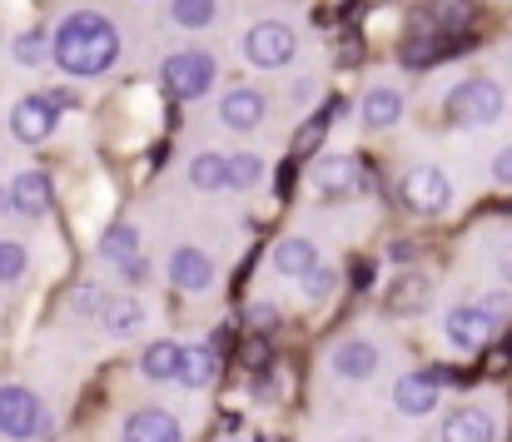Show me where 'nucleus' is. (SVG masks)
Masks as SVG:
<instances>
[{"label":"nucleus","instance_id":"e433bc0d","mask_svg":"<svg viewBox=\"0 0 512 442\" xmlns=\"http://www.w3.org/2000/svg\"><path fill=\"white\" fill-rule=\"evenodd\" d=\"M388 259H393V264H408V259H413V244H393Z\"/></svg>","mask_w":512,"mask_h":442},{"label":"nucleus","instance_id":"2f4dec72","mask_svg":"<svg viewBox=\"0 0 512 442\" xmlns=\"http://www.w3.org/2000/svg\"><path fill=\"white\" fill-rule=\"evenodd\" d=\"M478 308H483V313H488L493 323H503V318L512 313V294H508V289H498V294H488V298H483Z\"/></svg>","mask_w":512,"mask_h":442},{"label":"nucleus","instance_id":"c9c22d12","mask_svg":"<svg viewBox=\"0 0 512 442\" xmlns=\"http://www.w3.org/2000/svg\"><path fill=\"white\" fill-rule=\"evenodd\" d=\"M493 174H498L503 184H512V145L503 149V154H498V164H493Z\"/></svg>","mask_w":512,"mask_h":442},{"label":"nucleus","instance_id":"f03ea898","mask_svg":"<svg viewBox=\"0 0 512 442\" xmlns=\"http://www.w3.org/2000/svg\"><path fill=\"white\" fill-rule=\"evenodd\" d=\"M45 428H50V413H45V403L30 388H20V383L0 388V438L35 442L45 438Z\"/></svg>","mask_w":512,"mask_h":442},{"label":"nucleus","instance_id":"39448f33","mask_svg":"<svg viewBox=\"0 0 512 442\" xmlns=\"http://www.w3.org/2000/svg\"><path fill=\"white\" fill-rule=\"evenodd\" d=\"M294 30L284 25V20H259L249 35H244V55H249V65H259V70H279V65H289L294 60Z\"/></svg>","mask_w":512,"mask_h":442},{"label":"nucleus","instance_id":"c85d7f7f","mask_svg":"<svg viewBox=\"0 0 512 442\" xmlns=\"http://www.w3.org/2000/svg\"><path fill=\"white\" fill-rule=\"evenodd\" d=\"M15 60H20V65H40V60H45V35H35V30L15 35Z\"/></svg>","mask_w":512,"mask_h":442},{"label":"nucleus","instance_id":"4be33fe9","mask_svg":"<svg viewBox=\"0 0 512 442\" xmlns=\"http://www.w3.org/2000/svg\"><path fill=\"white\" fill-rule=\"evenodd\" d=\"M140 368H145V378H150V383H170L174 368H179V343H170V338L150 343V348H145V358H140Z\"/></svg>","mask_w":512,"mask_h":442},{"label":"nucleus","instance_id":"b1692460","mask_svg":"<svg viewBox=\"0 0 512 442\" xmlns=\"http://www.w3.org/2000/svg\"><path fill=\"white\" fill-rule=\"evenodd\" d=\"M423 294H428V284H423L418 274L398 279V284L388 289V313H413V308H423Z\"/></svg>","mask_w":512,"mask_h":442},{"label":"nucleus","instance_id":"bb28decb","mask_svg":"<svg viewBox=\"0 0 512 442\" xmlns=\"http://www.w3.org/2000/svg\"><path fill=\"white\" fill-rule=\"evenodd\" d=\"M259 174H264V159H259V154H234V159H229V184H234V189H254Z\"/></svg>","mask_w":512,"mask_h":442},{"label":"nucleus","instance_id":"9d476101","mask_svg":"<svg viewBox=\"0 0 512 442\" xmlns=\"http://www.w3.org/2000/svg\"><path fill=\"white\" fill-rule=\"evenodd\" d=\"M498 333V323L473 303V308H453L448 313V338H453V348H463V353H478L488 338Z\"/></svg>","mask_w":512,"mask_h":442},{"label":"nucleus","instance_id":"58836bf2","mask_svg":"<svg viewBox=\"0 0 512 442\" xmlns=\"http://www.w3.org/2000/svg\"><path fill=\"white\" fill-rule=\"evenodd\" d=\"M0 209H10V194H5V189H0Z\"/></svg>","mask_w":512,"mask_h":442},{"label":"nucleus","instance_id":"9b49d317","mask_svg":"<svg viewBox=\"0 0 512 442\" xmlns=\"http://www.w3.org/2000/svg\"><path fill=\"white\" fill-rule=\"evenodd\" d=\"M393 408L408 413V418H428V413L438 408V383H433L428 373L398 378V383H393Z\"/></svg>","mask_w":512,"mask_h":442},{"label":"nucleus","instance_id":"f257e3e1","mask_svg":"<svg viewBox=\"0 0 512 442\" xmlns=\"http://www.w3.org/2000/svg\"><path fill=\"white\" fill-rule=\"evenodd\" d=\"M55 65L65 75H105L115 60H120V30L95 15V10H80L70 15L60 30H55V45H50Z\"/></svg>","mask_w":512,"mask_h":442},{"label":"nucleus","instance_id":"f704fd0d","mask_svg":"<svg viewBox=\"0 0 512 442\" xmlns=\"http://www.w3.org/2000/svg\"><path fill=\"white\" fill-rule=\"evenodd\" d=\"M433 15H438L443 25H463V15H468V5H463V0H438V5H433Z\"/></svg>","mask_w":512,"mask_h":442},{"label":"nucleus","instance_id":"20e7f679","mask_svg":"<svg viewBox=\"0 0 512 442\" xmlns=\"http://www.w3.org/2000/svg\"><path fill=\"white\" fill-rule=\"evenodd\" d=\"M214 85V55L204 50H179L165 60V90L174 100H199Z\"/></svg>","mask_w":512,"mask_h":442},{"label":"nucleus","instance_id":"a878e982","mask_svg":"<svg viewBox=\"0 0 512 442\" xmlns=\"http://www.w3.org/2000/svg\"><path fill=\"white\" fill-rule=\"evenodd\" d=\"M209 20H214V0H174V25L204 30Z\"/></svg>","mask_w":512,"mask_h":442},{"label":"nucleus","instance_id":"cd10ccee","mask_svg":"<svg viewBox=\"0 0 512 442\" xmlns=\"http://www.w3.org/2000/svg\"><path fill=\"white\" fill-rule=\"evenodd\" d=\"M25 264H30L25 244H15V239H0V284H15V279L25 274Z\"/></svg>","mask_w":512,"mask_h":442},{"label":"nucleus","instance_id":"7c9ffc66","mask_svg":"<svg viewBox=\"0 0 512 442\" xmlns=\"http://www.w3.org/2000/svg\"><path fill=\"white\" fill-rule=\"evenodd\" d=\"M105 303H110V298H105L100 284H80V289H75V313H105Z\"/></svg>","mask_w":512,"mask_h":442},{"label":"nucleus","instance_id":"393cba45","mask_svg":"<svg viewBox=\"0 0 512 442\" xmlns=\"http://www.w3.org/2000/svg\"><path fill=\"white\" fill-rule=\"evenodd\" d=\"M339 115V105H329V110H319L304 130H299V140H294V154H314V149L324 145V135H329V120Z\"/></svg>","mask_w":512,"mask_h":442},{"label":"nucleus","instance_id":"ea45409f","mask_svg":"<svg viewBox=\"0 0 512 442\" xmlns=\"http://www.w3.org/2000/svg\"><path fill=\"white\" fill-rule=\"evenodd\" d=\"M224 442H239V438H224Z\"/></svg>","mask_w":512,"mask_h":442},{"label":"nucleus","instance_id":"0eeeda50","mask_svg":"<svg viewBox=\"0 0 512 442\" xmlns=\"http://www.w3.org/2000/svg\"><path fill=\"white\" fill-rule=\"evenodd\" d=\"M403 199H408V209L413 214H443L448 209V199H453V189H448V174L443 169H413L408 179H403Z\"/></svg>","mask_w":512,"mask_h":442},{"label":"nucleus","instance_id":"423d86ee","mask_svg":"<svg viewBox=\"0 0 512 442\" xmlns=\"http://www.w3.org/2000/svg\"><path fill=\"white\" fill-rule=\"evenodd\" d=\"M55 120H60V110H55L45 95H25V100L10 110V130H15L20 145H40V140H50V135H55Z\"/></svg>","mask_w":512,"mask_h":442},{"label":"nucleus","instance_id":"1a4fd4ad","mask_svg":"<svg viewBox=\"0 0 512 442\" xmlns=\"http://www.w3.org/2000/svg\"><path fill=\"white\" fill-rule=\"evenodd\" d=\"M5 194H10V209H15V214L40 219V214L50 209V174H45V169H25V174L10 179Z\"/></svg>","mask_w":512,"mask_h":442},{"label":"nucleus","instance_id":"473e14b6","mask_svg":"<svg viewBox=\"0 0 512 442\" xmlns=\"http://www.w3.org/2000/svg\"><path fill=\"white\" fill-rule=\"evenodd\" d=\"M244 318H249V328H274V323H279V308H274V303H249Z\"/></svg>","mask_w":512,"mask_h":442},{"label":"nucleus","instance_id":"ddd939ff","mask_svg":"<svg viewBox=\"0 0 512 442\" xmlns=\"http://www.w3.org/2000/svg\"><path fill=\"white\" fill-rule=\"evenodd\" d=\"M334 373L348 378V383H363V378H373L378 373V348L373 343H363V338H348L334 348Z\"/></svg>","mask_w":512,"mask_h":442},{"label":"nucleus","instance_id":"7ed1b4c3","mask_svg":"<svg viewBox=\"0 0 512 442\" xmlns=\"http://www.w3.org/2000/svg\"><path fill=\"white\" fill-rule=\"evenodd\" d=\"M448 110H453L458 125H493V120L503 115V90H498L488 75H473V80H463V85L453 90Z\"/></svg>","mask_w":512,"mask_h":442},{"label":"nucleus","instance_id":"f3484780","mask_svg":"<svg viewBox=\"0 0 512 442\" xmlns=\"http://www.w3.org/2000/svg\"><path fill=\"white\" fill-rule=\"evenodd\" d=\"M100 254L115 264V269H135L140 264V234H135V224H110L105 229V239H100Z\"/></svg>","mask_w":512,"mask_h":442},{"label":"nucleus","instance_id":"a211bd4d","mask_svg":"<svg viewBox=\"0 0 512 442\" xmlns=\"http://www.w3.org/2000/svg\"><path fill=\"white\" fill-rule=\"evenodd\" d=\"M214 373H219V358H214V348H179L174 383H184V388H209V383H214Z\"/></svg>","mask_w":512,"mask_h":442},{"label":"nucleus","instance_id":"5701e85b","mask_svg":"<svg viewBox=\"0 0 512 442\" xmlns=\"http://www.w3.org/2000/svg\"><path fill=\"white\" fill-rule=\"evenodd\" d=\"M189 184L194 189H224L229 184V159L224 154H194V164H189Z\"/></svg>","mask_w":512,"mask_h":442},{"label":"nucleus","instance_id":"72a5a7b5","mask_svg":"<svg viewBox=\"0 0 512 442\" xmlns=\"http://www.w3.org/2000/svg\"><path fill=\"white\" fill-rule=\"evenodd\" d=\"M329 289H334V274H329V269H314V274H304V294H309V298H324Z\"/></svg>","mask_w":512,"mask_h":442},{"label":"nucleus","instance_id":"aec40b11","mask_svg":"<svg viewBox=\"0 0 512 442\" xmlns=\"http://www.w3.org/2000/svg\"><path fill=\"white\" fill-rule=\"evenodd\" d=\"M274 269L289 274V279H304V274L319 269V249H314L309 239H284V244L274 249Z\"/></svg>","mask_w":512,"mask_h":442},{"label":"nucleus","instance_id":"6ab92c4d","mask_svg":"<svg viewBox=\"0 0 512 442\" xmlns=\"http://www.w3.org/2000/svg\"><path fill=\"white\" fill-rule=\"evenodd\" d=\"M398 115H403V95H398V90L373 85V90L363 95V120H368V130H388V125H398Z\"/></svg>","mask_w":512,"mask_h":442},{"label":"nucleus","instance_id":"c756f323","mask_svg":"<svg viewBox=\"0 0 512 442\" xmlns=\"http://www.w3.org/2000/svg\"><path fill=\"white\" fill-rule=\"evenodd\" d=\"M433 60H438V45H433V40H408V45H403V65L423 70V65H433Z\"/></svg>","mask_w":512,"mask_h":442},{"label":"nucleus","instance_id":"412c9836","mask_svg":"<svg viewBox=\"0 0 512 442\" xmlns=\"http://www.w3.org/2000/svg\"><path fill=\"white\" fill-rule=\"evenodd\" d=\"M105 328L115 333V338H130V333H140V323H145V308H140V298L130 294H115L110 303H105Z\"/></svg>","mask_w":512,"mask_h":442},{"label":"nucleus","instance_id":"6e6552de","mask_svg":"<svg viewBox=\"0 0 512 442\" xmlns=\"http://www.w3.org/2000/svg\"><path fill=\"white\" fill-rule=\"evenodd\" d=\"M264 115H269V105H264L259 90H229V95L219 100V120H224V130L249 135V130L264 125Z\"/></svg>","mask_w":512,"mask_h":442},{"label":"nucleus","instance_id":"2eb2a0df","mask_svg":"<svg viewBox=\"0 0 512 442\" xmlns=\"http://www.w3.org/2000/svg\"><path fill=\"white\" fill-rule=\"evenodd\" d=\"M493 438H498V428H493V418L483 408H458V413L443 418V442H493Z\"/></svg>","mask_w":512,"mask_h":442},{"label":"nucleus","instance_id":"4468645a","mask_svg":"<svg viewBox=\"0 0 512 442\" xmlns=\"http://www.w3.org/2000/svg\"><path fill=\"white\" fill-rule=\"evenodd\" d=\"M170 279H174V289L199 294V289L214 284V264H209V254H199V249H179L170 259Z\"/></svg>","mask_w":512,"mask_h":442},{"label":"nucleus","instance_id":"4c0bfd02","mask_svg":"<svg viewBox=\"0 0 512 442\" xmlns=\"http://www.w3.org/2000/svg\"><path fill=\"white\" fill-rule=\"evenodd\" d=\"M503 279H508V284H512V249H508V254H503Z\"/></svg>","mask_w":512,"mask_h":442},{"label":"nucleus","instance_id":"dca6fc26","mask_svg":"<svg viewBox=\"0 0 512 442\" xmlns=\"http://www.w3.org/2000/svg\"><path fill=\"white\" fill-rule=\"evenodd\" d=\"M125 442H179V423L165 408H140L125 423Z\"/></svg>","mask_w":512,"mask_h":442},{"label":"nucleus","instance_id":"f8f14e48","mask_svg":"<svg viewBox=\"0 0 512 442\" xmlns=\"http://www.w3.org/2000/svg\"><path fill=\"white\" fill-rule=\"evenodd\" d=\"M358 164L348 154H334V159H319L314 164V189L329 194V199H343V194H358Z\"/></svg>","mask_w":512,"mask_h":442}]
</instances>
